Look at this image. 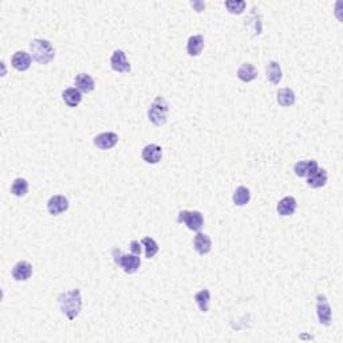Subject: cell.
Returning a JSON list of instances; mask_svg holds the SVG:
<instances>
[{"label": "cell", "mask_w": 343, "mask_h": 343, "mask_svg": "<svg viewBox=\"0 0 343 343\" xmlns=\"http://www.w3.org/2000/svg\"><path fill=\"white\" fill-rule=\"evenodd\" d=\"M59 308L69 321H74L82 310V294L79 290H71L69 292H62L58 296Z\"/></svg>", "instance_id": "6da1fadb"}, {"label": "cell", "mask_w": 343, "mask_h": 343, "mask_svg": "<svg viewBox=\"0 0 343 343\" xmlns=\"http://www.w3.org/2000/svg\"><path fill=\"white\" fill-rule=\"evenodd\" d=\"M33 59L39 65H48L55 58V48L46 39H34L30 45Z\"/></svg>", "instance_id": "7a4b0ae2"}, {"label": "cell", "mask_w": 343, "mask_h": 343, "mask_svg": "<svg viewBox=\"0 0 343 343\" xmlns=\"http://www.w3.org/2000/svg\"><path fill=\"white\" fill-rule=\"evenodd\" d=\"M168 114H169V105L164 97L159 96L149 107V121L154 126H164L168 121Z\"/></svg>", "instance_id": "3957f363"}, {"label": "cell", "mask_w": 343, "mask_h": 343, "mask_svg": "<svg viewBox=\"0 0 343 343\" xmlns=\"http://www.w3.org/2000/svg\"><path fill=\"white\" fill-rule=\"evenodd\" d=\"M114 255L115 263L121 267L126 273H136L141 267V258L134 254L125 255L122 254L119 250H114L113 251Z\"/></svg>", "instance_id": "277c9868"}, {"label": "cell", "mask_w": 343, "mask_h": 343, "mask_svg": "<svg viewBox=\"0 0 343 343\" xmlns=\"http://www.w3.org/2000/svg\"><path fill=\"white\" fill-rule=\"evenodd\" d=\"M177 223L185 224L191 231L199 232L204 227V216L199 210H181L177 216Z\"/></svg>", "instance_id": "5b68a950"}, {"label": "cell", "mask_w": 343, "mask_h": 343, "mask_svg": "<svg viewBox=\"0 0 343 343\" xmlns=\"http://www.w3.org/2000/svg\"><path fill=\"white\" fill-rule=\"evenodd\" d=\"M317 315L319 323L323 326H330L332 321L331 306L325 295L317 296Z\"/></svg>", "instance_id": "8992f818"}, {"label": "cell", "mask_w": 343, "mask_h": 343, "mask_svg": "<svg viewBox=\"0 0 343 343\" xmlns=\"http://www.w3.org/2000/svg\"><path fill=\"white\" fill-rule=\"evenodd\" d=\"M110 66L111 69L117 73H129L132 70L130 67V63L126 58V54L122 50H115L113 54H111L110 58Z\"/></svg>", "instance_id": "52a82bcc"}, {"label": "cell", "mask_w": 343, "mask_h": 343, "mask_svg": "<svg viewBox=\"0 0 343 343\" xmlns=\"http://www.w3.org/2000/svg\"><path fill=\"white\" fill-rule=\"evenodd\" d=\"M117 144H118V134L113 133V132L101 133L94 138V145L101 150L113 149Z\"/></svg>", "instance_id": "ba28073f"}, {"label": "cell", "mask_w": 343, "mask_h": 343, "mask_svg": "<svg viewBox=\"0 0 343 343\" xmlns=\"http://www.w3.org/2000/svg\"><path fill=\"white\" fill-rule=\"evenodd\" d=\"M69 205H70V204H69L67 197H65V196L62 195H56L52 196L51 199L48 200L47 209L48 212H50V214H52V216H58V214L66 212V210L69 209Z\"/></svg>", "instance_id": "9c48e42d"}, {"label": "cell", "mask_w": 343, "mask_h": 343, "mask_svg": "<svg viewBox=\"0 0 343 343\" xmlns=\"http://www.w3.org/2000/svg\"><path fill=\"white\" fill-rule=\"evenodd\" d=\"M141 155H142V160L145 163L154 165V164H159L161 159H163V149L159 145L149 144L142 149Z\"/></svg>", "instance_id": "30bf717a"}, {"label": "cell", "mask_w": 343, "mask_h": 343, "mask_svg": "<svg viewBox=\"0 0 343 343\" xmlns=\"http://www.w3.org/2000/svg\"><path fill=\"white\" fill-rule=\"evenodd\" d=\"M33 276V266L26 260H20L12 268V277L18 282H26Z\"/></svg>", "instance_id": "8fae6325"}, {"label": "cell", "mask_w": 343, "mask_h": 343, "mask_svg": "<svg viewBox=\"0 0 343 343\" xmlns=\"http://www.w3.org/2000/svg\"><path fill=\"white\" fill-rule=\"evenodd\" d=\"M319 168L318 163L315 160H304V161H299L294 166V172L298 177H308L313 173H315Z\"/></svg>", "instance_id": "7c38bea8"}, {"label": "cell", "mask_w": 343, "mask_h": 343, "mask_svg": "<svg viewBox=\"0 0 343 343\" xmlns=\"http://www.w3.org/2000/svg\"><path fill=\"white\" fill-rule=\"evenodd\" d=\"M31 55L26 51H16L11 56V65L16 71H27L31 67Z\"/></svg>", "instance_id": "4fadbf2b"}, {"label": "cell", "mask_w": 343, "mask_h": 343, "mask_svg": "<svg viewBox=\"0 0 343 343\" xmlns=\"http://www.w3.org/2000/svg\"><path fill=\"white\" fill-rule=\"evenodd\" d=\"M296 208H298V203L296 200L292 197V196H287V197H283V199L277 203V213L280 216H291V214L295 213Z\"/></svg>", "instance_id": "5bb4252c"}, {"label": "cell", "mask_w": 343, "mask_h": 343, "mask_svg": "<svg viewBox=\"0 0 343 343\" xmlns=\"http://www.w3.org/2000/svg\"><path fill=\"white\" fill-rule=\"evenodd\" d=\"M193 245H195V250L197 254L207 255L212 250V240H210V237L208 236L207 233L199 232L195 236Z\"/></svg>", "instance_id": "9a60e30c"}, {"label": "cell", "mask_w": 343, "mask_h": 343, "mask_svg": "<svg viewBox=\"0 0 343 343\" xmlns=\"http://www.w3.org/2000/svg\"><path fill=\"white\" fill-rule=\"evenodd\" d=\"M75 86L81 92L89 94V92H91L92 90L96 89V82L89 74L82 73V74H78L75 77Z\"/></svg>", "instance_id": "2e32d148"}, {"label": "cell", "mask_w": 343, "mask_h": 343, "mask_svg": "<svg viewBox=\"0 0 343 343\" xmlns=\"http://www.w3.org/2000/svg\"><path fill=\"white\" fill-rule=\"evenodd\" d=\"M237 78L241 82L248 83V82L255 81L258 78V70L252 63H243L237 70Z\"/></svg>", "instance_id": "e0dca14e"}, {"label": "cell", "mask_w": 343, "mask_h": 343, "mask_svg": "<svg viewBox=\"0 0 343 343\" xmlns=\"http://www.w3.org/2000/svg\"><path fill=\"white\" fill-rule=\"evenodd\" d=\"M204 37L203 35H192L186 43V51L191 56H199L203 52Z\"/></svg>", "instance_id": "ac0fdd59"}, {"label": "cell", "mask_w": 343, "mask_h": 343, "mask_svg": "<svg viewBox=\"0 0 343 343\" xmlns=\"http://www.w3.org/2000/svg\"><path fill=\"white\" fill-rule=\"evenodd\" d=\"M62 98L69 107H77L82 102V92L77 87H69L62 92Z\"/></svg>", "instance_id": "d6986e66"}, {"label": "cell", "mask_w": 343, "mask_h": 343, "mask_svg": "<svg viewBox=\"0 0 343 343\" xmlns=\"http://www.w3.org/2000/svg\"><path fill=\"white\" fill-rule=\"evenodd\" d=\"M326 182H327V172L325 169H322V168H318L315 173H313L311 176L307 177V184L314 189L325 186Z\"/></svg>", "instance_id": "ffe728a7"}, {"label": "cell", "mask_w": 343, "mask_h": 343, "mask_svg": "<svg viewBox=\"0 0 343 343\" xmlns=\"http://www.w3.org/2000/svg\"><path fill=\"white\" fill-rule=\"evenodd\" d=\"M245 27L251 31L252 35H259L262 33V18L256 12V8H252V12L250 14L247 19H245Z\"/></svg>", "instance_id": "44dd1931"}, {"label": "cell", "mask_w": 343, "mask_h": 343, "mask_svg": "<svg viewBox=\"0 0 343 343\" xmlns=\"http://www.w3.org/2000/svg\"><path fill=\"white\" fill-rule=\"evenodd\" d=\"M267 78L272 85H279L283 78V73H282L280 65L275 60H271L267 66Z\"/></svg>", "instance_id": "7402d4cb"}, {"label": "cell", "mask_w": 343, "mask_h": 343, "mask_svg": "<svg viewBox=\"0 0 343 343\" xmlns=\"http://www.w3.org/2000/svg\"><path fill=\"white\" fill-rule=\"evenodd\" d=\"M276 100H277V104L280 105V106H283V107L292 106V105L295 104V101H296L295 92L292 91L291 89H288V87H284V89H280L279 91H277Z\"/></svg>", "instance_id": "603a6c76"}, {"label": "cell", "mask_w": 343, "mask_h": 343, "mask_svg": "<svg viewBox=\"0 0 343 343\" xmlns=\"http://www.w3.org/2000/svg\"><path fill=\"white\" fill-rule=\"evenodd\" d=\"M233 203L236 204L237 207H244V205H247L250 203V200H251V192H250V189L245 188V186H239L236 188L235 193L232 196Z\"/></svg>", "instance_id": "cb8c5ba5"}, {"label": "cell", "mask_w": 343, "mask_h": 343, "mask_svg": "<svg viewBox=\"0 0 343 343\" xmlns=\"http://www.w3.org/2000/svg\"><path fill=\"white\" fill-rule=\"evenodd\" d=\"M195 300H196V303H197V306H199L200 311H203V313H208V310H209V302H210L209 290L204 288V290L197 292V294L195 295Z\"/></svg>", "instance_id": "d4e9b609"}, {"label": "cell", "mask_w": 343, "mask_h": 343, "mask_svg": "<svg viewBox=\"0 0 343 343\" xmlns=\"http://www.w3.org/2000/svg\"><path fill=\"white\" fill-rule=\"evenodd\" d=\"M11 193L16 197H23L28 193V182L24 178H16L11 185Z\"/></svg>", "instance_id": "484cf974"}, {"label": "cell", "mask_w": 343, "mask_h": 343, "mask_svg": "<svg viewBox=\"0 0 343 343\" xmlns=\"http://www.w3.org/2000/svg\"><path fill=\"white\" fill-rule=\"evenodd\" d=\"M141 244H142V247L145 248V256L148 259L154 258L155 255H157V252L160 251L159 244L155 243V240L151 239V237H144L142 241H141Z\"/></svg>", "instance_id": "4316f807"}, {"label": "cell", "mask_w": 343, "mask_h": 343, "mask_svg": "<svg viewBox=\"0 0 343 343\" xmlns=\"http://www.w3.org/2000/svg\"><path fill=\"white\" fill-rule=\"evenodd\" d=\"M225 7L233 15H240L244 11V8L247 7V3L243 0H231V2H225Z\"/></svg>", "instance_id": "83f0119b"}, {"label": "cell", "mask_w": 343, "mask_h": 343, "mask_svg": "<svg viewBox=\"0 0 343 343\" xmlns=\"http://www.w3.org/2000/svg\"><path fill=\"white\" fill-rule=\"evenodd\" d=\"M141 245H142V244H141L140 241L133 240V241L130 243V251H132V254L137 255V256H140V255H141Z\"/></svg>", "instance_id": "f1b7e54d"}, {"label": "cell", "mask_w": 343, "mask_h": 343, "mask_svg": "<svg viewBox=\"0 0 343 343\" xmlns=\"http://www.w3.org/2000/svg\"><path fill=\"white\" fill-rule=\"evenodd\" d=\"M191 6H192V7H195L196 11H197V12L204 11V8H205V4L201 3V2H192V3H191Z\"/></svg>", "instance_id": "f546056e"}]
</instances>
